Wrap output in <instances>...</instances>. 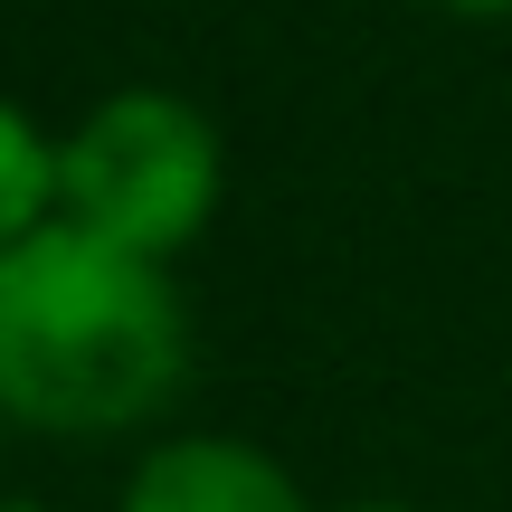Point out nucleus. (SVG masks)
I'll return each mask as SVG.
<instances>
[{
    "label": "nucleus",
    "instance_id": "6",
    "mask_svg": "<svg viewBox=\"0 0 512 512\" xmlns=\"http://www.w3.org/2000/svg\"><path fill=\"white\" fill-rule=\"evenodd\" d=\"M342 512H418V503H342Z\"/></svg>",
    "mask_w": 512,
    "mask_h": 512
},
{
    "label": "nucleus",
    "instance_id": "2",
    "mask_svg": "<svg viewBox=\"0 0 512 512\" xmlns=\"http://www.w3.org/2000/svg\"><path fill=\"white\" fill-rule=\"evenodd\" d=\"M219 209V124L171 86H124L57 143V219L162 266Z\"/></svg>",
    "mask_w": 512,
    "mask_h": 512
},
{
    "label": "nucleus",
    "instance_id": "1",
    "mask_svg": "<svg viewBox=\"0 0 512 512\" xmlns=\"http://www.w3.org/2000/svg\"><path fill=\"white\" fill-rule=\"evenodd\" d=\"M190 323L152 256L76 219L0 247V418L48 437L143 427L181 389Z\"/></svg>",
    "mask_w": 512,
    "mask_h": 512
},
{
    "label": "nucleus",
    "instance_id": "3",
    "mask_svg": "<svg viewBox=\"0 0 512 512\" xmlns=\"http://www.w3.org/2000/svg\"><path fill=\"white\" fill-rule=\"evenodd\" d=\"M114 512H313V503L247 437H162L124 475V503Z\"/></svg>",
    "mask_w": 512,
    "mask_h": 512
},
{
    "label": "nucleus",
    "instance_id": "7",
    "mask_svg": "<svg viewBox=\"0 0 512 512\" xmlns=\"http://www.w3.org/2000/svg\"><path fill=\"white\" fill-rule=\"evenodd\" d=\"M0 512H48V503H0Z\"/></svg>",
    "mask_w": 512,
    "mask_h": 512
},
{
    "label": "nucleus",
    "instance_id": "5",
    "mask_svg": "<svg viewBox=\"0 0 512 512\" xmlns=\"http://www.w3.org/2000/svg\"><path fill=\"white\" fill-rule=\"evenodd\" d=\"M437 10H456V19H512V0H437Z\"/></svg>",
    "mask_w": 512,
    "mask_h": 512
},
{
    "label": "nucleus",
    "instance_id": "4",
    "mask_svg": "<svg viewBox=\"0 0 512 512\" xmlns=\"http://www.w3.org/2000/svg\"><path fill=\"white\" fill-rule=\"evenodd\" d=\"M48 219H57V143L0 95V247H19Z\"/></svg>",
    "mask_w": 512,
    "mask_h": 512
}]
</instances>
